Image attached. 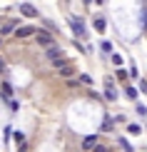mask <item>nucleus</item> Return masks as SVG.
I'll use <instances>...</instances> for the list:
<instances>
[{
	"instance_id": "nucleus-4",
	"label": "nucleus",
	"mask_w": 147,
	"mask_h": 152,
	"mask_svg": "<svg viewBox=\"0 0 147 152\" xmlns=\"http://www.w3.org/2000/svg\"><path fill=\"white\" fill-rule=\"evenodd\" d=\"M20 12H23V15H28V18H35L37 15L35 5H30V3H20Z\"/></svg>"
},
{
	"instance_id": "nucleus-5",
	"label": "nucleus",
	"mask_w": 147,
	"mask_h": 152,
	"mask_svg": "<svg viewBox=\"0 0 147 152\" xmlns=\"http://www.w3.org/2000/svg\"><path fill=\"white\" fill-rule=\"evenodd\" d=\"M45 58H48V60H53V62H55V60H60V58H62V50H60V48H55V45H53V48H48V55H45Z\"/></svg>"
},
{
	"instance_id": "nucleus-11",
	"label": "nucleus",
	"mask_w": 147,
	"mask_h": 152,
	"mask_svg": "<svg viewBox=\"0 0 147 152\" xmlns=\"http://www.w3.org/2000/svg\"><path fill=\"white\" fill-rule=\"evenodd\" d=\"M127 97H130V100L137 97V90H135V87H130V85H127Z\"/></svg>"
},
{
	"instance_id": "nucleus-2",
	"label": "nucleus",
	"mask_w": 147,
	"mask_h": 152,
	"mask_svg": "<svg viewBox=\"0 0 147 152\" xmlns=\"http://www.w3.org/2000/svg\"><path fill=\"white\" fill-rule=\"evenodd\" d=\"M35 40L40 42V45H45V48H53V45H55V42H53V35L45 33V30H37V33H35Z\"/></svg>"
},
{
	"instance_id": "nucleus-8",
	"label": "nucleus",
	"mask_w": 147,
	"mask_h": 152,
	"mask_svg": "<svg viewBox=\"0 0 147 152\" xmlns=\"http://www.w3.org/2000/svg\"><path fill=\"white\" fill-rule=\"evenodd\" d=\"M60 75H62V77H70V75H75V67H72V65L67 62L65 67H60Z\"/></svg>"
},
{
	"instance_id": "nucleus-13",
	"label": "nucleus",
	"mask_w": 147,
	"mask_h": 152,
	"mask_svg": "<svg viewBox=\"0 0 147 152\" xmlns=\"http://www.w3.org/2000/svg\"><path fill=\"white\" fill-rule=\"evenodd\" d=\"M80 82H85V85H92V77H90V75H80Z\"/></svg>"
},
{
	"instance_id": "nucleus-10",
	"label": "nucleus",
	"mask_w": 147,
	"mask_h": 152,
	"mask_svg": "<svg viewBox=\"0 0 147 152\" xmlns=\"http://www.w3.org/2000/svg\"><path fill=\"white\" fill-rule=\"evenodd\" d=\"M105 97H107V100H117V92H115V87H112V85H107V90H105Z\"/></svg>"
},
{
	"instance_id": "nucleus-9",
	"label": "nucleus",
	"mask_w": 147,
	"mask_h": 152,
	"mask_svg": "<svg viewBox=\"0 0 147 152\" xmlns=\"http://www.w3.org/2000/svg\"><path fill=\"white\" fill-rule=\"evenodd\" d=\"M95 30L97 33H105V18H95Z\"/></svg>"
},
{
	"instance_id": "nucleus-14",
	"label": "nucleus",
	"mask_w": 147,
	"mask_h": 152,
	"mask_svg": "<svg viewBox=\"0 0 147 152\" xmlns=\"http://www.w3.org/2000/svg\"><path fill=\"white\" fill-rule=\"evenodd\" d=\"M95 152H107V147H102V145H97V147H95Z\"/></svg>"
},
{
	"instance_id": "nucleus-1",
	"label": "nucleus",
	"mask_w": 147,
	"mask_h": 152,
	"mask_svg": "<svg viewBox=\"0 0 147 152\" xmlns=\"http://www.w3.org/2000/svg\"><path fill=\"white\" fill-rule=\"evenodd\" d=\"M70 25H72V30H75V35H78V37H87V30H85V23H82V18L70 15Z\"/></svg>"
},
{
	"instance_id": "nucleus-6",
	"label": "nucleus",
	"mask_w": 147,
	"mask_h": 152,
	"mask_svg": "<svg viewBox=\"0 0 147 152\" xmlns=\"http://www.w3.org/2000/svg\"><path fill=\"white\" fill-rule=\"evenodd\" d=\"M82 147L85 150H95L97 147V137H85V140H82Z\"/></svg>"
},
{
	"instance_id": "nucleus-7",
	"label": "nucleus",
	"mask_w": 147,
	"mask_h": 152,
	"mask_svg": "<svg viewBox=\"0 0 147 152\" xmlns=\"http://www.w3.org/2000/svg\"><path fill=\"white\" fill-rule=\"evenodd\" d=\"M12 30H18V23H15V20H10V23H5V25H3V35L12 33Z\"/></svg>"
},
{
	"instance_id": "nucleus-3",
	"label": "nucleus",
	"mask_w": 147,
	"mask_h": 152,
	"mask_svg": "<svg viewBox=\"0 0 147 152\" xmlns=\"http://www.w3.org/2000/svg\"><path fill=\"white\" fill-rule=\"evenodd\" d=\"M35 33H37V28H33V25H23V28L15 30V37H20V40H23V37H30V35H35Z\"/></svg>"
},
{
	"instance_id": "nucleus-12",
	"label": "nucleus",
	"mask_w": 147,
	"mask_h": 152,
	"mask_svg": "<svg viewBox=\"0 0 147 152\" xmlns=\"http://www.w3.org/2000/svg\"><path fill=\"white\" fill-rule=\"evenodd\" d=\"M3 92H5V95H8V100L12 97V87L8 85V82H5V85H3Z\"/></svg>"
}]
</instances>
